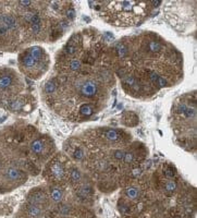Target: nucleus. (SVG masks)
<instances>
[{
    "label": "nucleus",
    "instance_id": "5",
    "mask_svg": "<svg viewBox=\"0 0 197 218\" xmlns=\"http://www.w3.org/2000/svg\"><path fill=\"white\" fill-rule=\"evenodd\" d=\"M20 72L31 80H39L50 67V57L44 47L33 45L23 49L18 56Z\"/></svg>",
    "mask_w": 197,
    "mask_h": 218
},
{
    "label": "nucleus",
    "instance_id": "4",
    "mask_svg": "<svg viewBox=\"0 0 197 218\" xmlns=\"http://www.w3.org/2000/svg\"><path fill=\"white\" fill-rule=\"evenodd\" d=\"M170 121L172 129L182 146L195 145L196 143V97L181 96L175 101L171 109Z\"/></svg>",
    "mask_w": 197,
    "mask_h": 218
},
{
    "label": "nucleus",
    "instance_id": "10",
    "mask_svg": "<svg viewBox=\"0 0 197 218\" xmlns=\"http://www.w3.org/2000/svg\"><path fill=\"white\" fill-rule=\"evenodd\" d=\"M0 106L12 113L25 115V113H31L36 107V99L30 94H21L1 104Z\"/></svg>",
    "mask_w": 197,
    "mask_h": 218
},
{
    "label": "nucleus",
    "instance_id": "13",
    "mask_svg": "<svg viewBox=\"0 0 197 218\" xmlns=\"http://www.w3.org/2000/svg\"><path fill=\"white\" fill-rule=\"evenodd\" d=\"M62 196H63V192H62V190L59 188V187L54 185V187L50 188V197H51V199L54 202V203L61 202Z\"/></svg>",
    "mask_w": 197,
    "mask_h": 218
},
{
    "label": "nucleus",
    "instance_id": "7",
    "mask_svg": "<svg viewBox=\"0 0 197 218\" xmlns=\"http://www.w3.org/2000/svg\"><path fill=\"white\" fill-rule=\"evenodd\" d=\"M25 84L19 73L11 68H0V105L23 94Z\"/></svg>",
    "mask_w": 197,
    "mask_h": 218
},
{
    "label": "nucleus",
    "instance_id": "17",
    "mask_svg": "<svg viewBox=\"0 0 197 218\" xmlns=\"http://www.w3.org/2000/svg\"><path fill=\"white\" fill-rule=\"evenodd\" d=\"M163 174H164V176H166L168 179H172V178H174V176H175V175H174L173 168H172V167H170V166L164 167Z\"/></svg>",
    "mask_w": 197,
    "mask_h": 218
},
{
    "label": "nucleus",
    "instance_id": "6",
    "mask_svg": "<svg viewBox=\"0 0 197 218\" xmlns=\"http://www.w3.org/2000/svg\"><path fill=\"white\" fill-rule=\"evenodd\" d=\"M22 45L21 28L9 2L0 1V51L14 52Z\"/></svg>",
    "mask_w": 197,
    "mask_h": 218
},
{
    "label": "nucleus",
    "instance_id": "15",
    "mask_svg": "<svg viewBox=\"0 0 197 218\" xmlns=\"http://www.w3.org/2000/svg\"><path fill=\"white\" fill-rule=\"evenodd\" d=\"M125 194H127L130 199H134L139 195V190L136 188H134V187H130V188H127V190H125Z\"/></svg>",
    "mask_w": 197,
    "mask_h": 218
},
{
    "label": "nucleus",
    "instance_id": "12",
    "mask_svg": "<svg viewBox=\"0 0 197 218\" xmlns=\"http://www.w3.org/2000/svg\"><path fill=\"white\" fill-rule=\"evenodd\" d=\"M25 214L30 218H39L42 214V208L39 205L28 204L25 207Z\"/></svg>",
    "mask_w": 197,
    "mask_h": 218
},
{
    "label": "nucleus",
    "instance_id": "9",
    "mask_svg": "<svg viewBox=\"0 0 197 218\" xmlns=\"http://www.w3.org/2000/svg\"><path fill=\"white\" fill-rule=\"evenodd\" d=\"M42 175L50 181L60 182L64 180L69 175V169L63 156L61 154H57L56 156L50 158L45 166Z\"/></svg>",
    "mask_w": 197,
    "mask_h": 218
},
{
    "label": "nucleus",
    "instance_id": "16",
    "mask_svg": "<svg viewBox=\"0 0 197 218\" xmlns=\"http://www.w3.org/2000/svg\"><path fill=\"white\" fill-rule=\"evenodd\" d=\"M164 188H166V190L168 192H174L176 189V183L172 180H168L166 182V184H164Z\"/></svg>",
    "mask_w": 197,
    "mask_h": 218
},
{
    "label": "nucleus",
    "instance_id": "1",
    "mask_svg": "<svg viewBox=\"0 0 197 218\" xmlns=\"http://www.w3.org/2000/svg\"><path fill=\"white\" fill-rule=\"evenodd\" d=\"M113 68L123 89L136 98L151 97L183 79V58L159 34L143 32L113 46Z\"/></svg>",
    "mask_w": 197,
    "mask_h": 218
},
{
    "label": "nucleus",
    "instance_id": "8",
    "mask_svg": "<svg viewBox=\"0 0 197 218\" xmlns=\"http://www.w3.org/2000/svg\"><path fill=\"white\" fill-rule=\"evenodd\" d=\"M28 152L34 160L38 162H47L51 158L54 152V145L51 138L46 135H35L30 138L28 141Z\"/></svg>",
    "mask_w": 197,
    "mask_h": 218
},
{
    "label": "nucleus",
    "instance_id": "14",
    "mask_svg": "<svg viewBox=\"0 0 197 218\" xmlns=\"http://www.w3.org/2000/svg\"><path fill=\"white\" fill-rule=\"evenodd\" d=\"M69 176L73 183H78L81 181V172L78 168L72 167L71 169H69Z\"/></svg>",
    "mask_w": 197,
    "mask_h": 218
},
{
    "label": "nucleus",
    "instance_id": "2",
    "mask_svg": "<svg viewBox=\"0 0 197 218\" xmlns=\"http://www.w3.org/2000/svg\"><path fill=\"white\" fill-rule=\"evenodd\" d=\"M115 84L108 68L87 71L82 69L74 74H57L42 84V98L58 115L74 121L89 119L103 107L108 88Z\"/></svg>",
    "mask_w": 197,
    "mask_h": 218
},
{
    "label": "nucleus",
    "instance_id": "11",
    "mask_svg": "<svg viewBox=\"0 0 197 218\" xmlns=\"http://www.w3.org/2000/svg\"><path fill=\"white\" fill-rule=\"evenodd\" d=\"M27 203L28 204H34V205H42L45 201H46V194L45 191L42 190L40 188L34 189L30 192L27 195Z\"/></svg>",
    "mask_w": 197,
    "mask_h": 218
},
{
    "label": "nucleus",
    "instance_id": "3",
    "mask_svg": "<svg viewBox=\"0 0 197 218\" xmlns=\"http://www.w3.org/2000/svg\"><path fill=\"white\" fill-rule=\"evenodd\" d=\"M96 8L108 23L118 27H129L142 23L151 7L146 1H111L103 2L101 7L96 5Z\"/></svg>",
    "mask_w": 197,
    "mask_h": 218
}]
</instances>
